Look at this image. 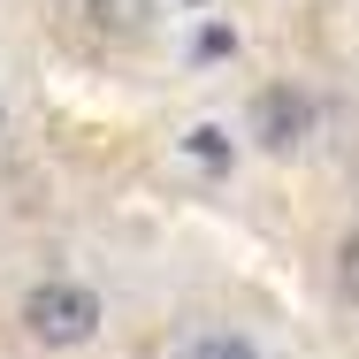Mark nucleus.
Returning <instances> with one entry per match:
<instances>
[{"instance_id": "6", "label": "nucleus", "mask_w": 359, "mask_h": 359, "mask_svg": "<svg viewBox=\"0 0 359 359\" xmlns=\"http://www.w3.org/2000/svg\"><path fill=\"white\" fill-rule=\"evenodd\" d=\"M0 138H8V92H0Z\"/></svg>"}, {"instance_id": "4", "label": "nucleus", "mask_w": 359, "mask_h": 359, "mask_svg": "<svg viewBox=\"0 0 359 359\" xmlns=\"http://www.w3.org/2000/svg\"><path fill=\"white\" fill-rule=\"evenodd\" d=\"M84 8H92L100 31H123V39H138L145 23H153V0H84Z\"/></svg>"}, {"instance_id": "2", "label": "nucleus", "mask_w": 359, "mask_h": 359, "mask_svg": "<svg viewBox=\"0 0 359 359\" xmlns=\"http://www.w3.org/2000/svg\"><path fill=\"white\" fill-rule=\"evenodd\" d=\"M321 138V100L298 76H260L245 92V145L268 161H298L306 145Z\"/></svg>"}, {"instance_id": "1", "label": "nucleus", "mask_w": 359, "mask_h": 359, "mask_svg": "<svg viewBox=\"0 0 359 359\" xmlns=\"http://www.w3.org/2000/svg\"><path fill=\"white\" fill-rule=\"evenodd\" d=\"M15 329H23L39 352H92V344L107 337V290L92 283V276L54 268V276L23 283V298H15Z\"/></svg>"}, {"instance_id": "3", "label": "nucleus", "mask_w": 359, "mask_h": 359, "mask_svg": "<svg viewBox=\"0 0 359 359\" xmlns=\"http://www.w3.org/2000/svg\"><path fill=\"white\" fill-rule=\"evenodd\" d=\"M176 359H268V344L252 337V329H237V321H207V329H191Z\"/></svg>"}, {"instance_id": "5", "label": "nucleus", "mask_w": 359, "mask_h": 359, "mask_svg": "<svg viewBox=\"0 0 359 359\" xmlns=\"http://www.w3.org/2000/svg\"><path fill=\"white\" fill-rule=\"evenodd\" d=\"M329 283H337V298L359 313V229L337 237V252H329Z\"/></svg>"}]
</instances>
